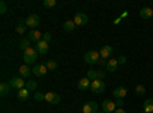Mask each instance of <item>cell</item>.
<instances>
[{"label": "cell", "instance_id": "cell-31", "mask_svg": "<svg viewBox=\"0 0 153 113\" xmlns=\"http://www.w3.org/2000/svg\"><path fill=\"white\" fill-rule=\"evenodd\" d=\"M6 2H3V0H2V2H0V14H5V12H6Z\"/></svg>", "mask_w": 153, "mask_h": 113}, {"label": "cell", "instance_id": "cell-5", "mask_svg": "<svg viewBox=\"0 0 153 113\" xmlns=\"http://www.w3.org/2000/svg\"><path fill=\"white\" fill-rule=\"evenodd\" d=\"M86 77L91 80V81H95V80H104L106 72H104V70H94V69H91V70L87 72Z\"/></svg>", "mask_w": 153, "mask_h": 113}, {"label": "cell", "instance_id": "cell-9", "mask_svg": "<svg viewBox=\"0 0 153 113\" xmlns=\"http://www.w3.org/2000/svg\"><path fill=\"white\" fill-rule=\"evenodd\" d=\"M89 17L84 14V12H76L75 17H74V23H75V26H84V24L87 23Z\"/></svg>", "mask_w": 153, "mask_h": 113}, {"label": "cell", "instance_id": "cell-17", "mask_svg": "<svg viewBox=\"0 0 153 113\" xmlns=\"http://www.w3.org/2000/svg\"><path fill=\"white\" fill-rule=\"evenodd\" d=\"M19 73H20L22 78H28L29 75L32 73V69H31L28 64H22V66L19 67Z\"/></svg>", "mask_w": 153, "mask_h": 113}, {"label": "cell", "instance_id": "cell-23", "mask_svg": "<svg viewBox=\"0 0 153 113\" xmlns=\"http://www.w3.org/2000/svg\"><path fill=\"white\" fill-rule=\"evenodd\" d=\"M9 89H11V86H9V83H2V84H0V95H2V96L8 95Z\"/></svg>", "mask_w": 153, "mask_h": 113}, {"label": "cell", "instance_id": "cell-8", "mask_svg": "<svg viewBox=\"0 0 153 113\" xmlns=\"http://www.w3.org/2000/svg\"><path fill=\"white\" fill-rule=\"evenodd\" d=\"M9 86L17 89V90H20V89H25V87H26V83H25V80L22 77H14L9 81Z\"/></svg>", "mask_w": 153, "mask_h": 113}, {"label": "cell", "instance_id": "cell-19", "mask_svg": "<svg viewBox=\"0 0 153 113\" xmlns=\"http://www.w3.org/2000/svg\"><path fill=\"white\" fill-rule=\"evenodd\" d=\"M118 60H109L107 61V64H106V69H107V72H115L118 69Z\"/></svg>", "mask_w": 153, "mask_h": 113}, {"label": "cell", "instance_id": "cell-33", "mask_svg": "<svg viewBox=\"0 0 153 113\" xmlns=\"http://www.w3.org/2000/svg\"><path fill=\"white\" fill-rule=\"evenodd\" d=\"M115 104H117L118 109H123V106H124V99H117V101H115Z\"/></svg>", "mask_w": 153, "mask_h": 113}, {"label": "cell", "instance_id": "cell-32", "mask_svg": "<svg viewBox=\"0 0 153 113\" xmlns=\"http://www.w3.org/2000/svg\"><path fill=\"white\" fill-rule=\"evenodd\" d=\"M51 38H52V35H51L49 32H46V34H43V40H45L46 43H49V41H51Z\"/></svg>", "mask_w": 153, "mask_h": 113}, {"label": "cell", "instance_id": "cell-28", "mask_svg": "<svg viewBox=\"0 0 153 113\" xmlns=\"http://www.w3.org/2000/svg\"><path fill=\"white\" fill-rule=\"evenodd\" d=\"M26 89H28L29 92H34V90L37 89V83L32 81V80H31V81H26Z\"/></svg>", "mask_w": 153, "mask_h": 113}, {"label": "cell", "instance_id": "cell-6", "mask_svg": "<svg viewBox=\"0 0 153 113\" xmlns=\"http://www.w3.org/2000/svg\"><path fill=\"white\" fill-rule=\"evenodd\" d=\"M101 109H103V112L106 113H115V110H117V104H115V101H112V99H104L103 104H101Z\"/></svg>", "mask_w": 153, "mask_h": 113}, {"label": "cell", "instance_id": "cell-34", "mask_svg": "<svg viewBox=\"0 0 153 113\" xmlns=\"http://www.w3.org/2000/svg\"><path fill=\"white\" fill-rule=\"evenodd\" d=\"M118 63H120V64H126V57H124V55H123V57H120Z\"/></svg>", "mask_w": 153, "mask_h": 113}, {"label": "cell", "instance_id": "cell-7", "mask_svg": "<svg viewBox=\"0 0 153 113\" xmlns=\"http://www.w3.org/2000/svg\"><path fill=\"white\" fill-rule=\"evenodd\" d=\"M32 73L35 75V77H45V75L48 73V67H46V64H42V63H37V64H34Z\"/></svg>", "mask_w": 153, "mask_h": 113}, {"label": "cell", "instance_id": "cell-36", "mask_svg": "<svg viewBox=\"0 0 153 113\" xmlns=\"http://www.w3.org/2000/svg\"><path fill=\"white\" fill-rule=\"evenodd\" d=\"M98 113H106V112H98Z\"/></svg>", "mask_w": 153, "mask_h": 113}, {"label": "cell", "instance_id": "cell-30", "mask_svg": "<svg viewBox=\"0 0 153 113\" xmlns=\"http://www.w3.org/2000/svg\"><path fill=\"white\" fill-rule=\"evenodd\" d=\"M34 99H35V101H45V93L35 92V93H34Z\"/></svg>", "mask_w": 153, "mask_h": 113}, {"label": "cell", "instance_id": "cell-13", "mask_svg": "<svg viewBox=\"0 0 153 113\" xmlns=\"http://www.w3.org/2000/svg\"><path fill=\"white\" fill-rule=\"evenodd\" d=\"M126 95H127V87L124 86H118L117 89H113V96L117 99H123L126 98Z\"/></svg>", "mask_w": 153, "mask_h": 113}, {"label": "cell", "instance_id": "cell-29", "mask_svg": "<svg viewBox=\"0 0 153 113\" xmlns=\"http://www.w3.org/2000/svg\"><path fill=\"white\" fill-rule=\"evenodd\" d=\"M57 5V0H43V6L45 8H54Z\"/></svg>", "mask_w": 153, "mask_h": 113}, {"label": "cell", "instance_id": "cell-35", "mask_svg": "<svg viewBox=\"0 0 153 113\" xmlns=\"http://www.w3.org/2000/svg\"><path fill=\"white\" fill-rule=\"evenodd\" d=\"M115 113H126V110L124 109H117V110H115Z\"/></svg>", "mask_w": 153, "mask_h": 113}, {"label": "cell", "instance_id": "cell-21", "mask_svg": "<svg viewBox=\"0 0 153 113\" xmlns=\"http://www.w3.org/2000/svg\"><path fill=\"white\" fill-rule=\"evenodd\" d=\"M29 93H31V92L26 89V87H25V89H20V90H19V93H17V98L20 99V101H26V99L29 98Z\"/></svg>", "mask_w": 153, "mask_h": 113}, {"label": "cell", "instance_id": "cell-1", "mask_svg": "<svg viewBox=\"0 0 153 113\" xmlns=\"http://www.w3.org/2000/svg\"><path fill=\"white\" fill-rule=\"evenodd\" d=\"M37 57H38V52H37V49L34 47H29L26 49V51L23 52V61H25V64H32L34 61H37Z\"/></svg>", "mask_w": 153, "mask_h": 113}, {"label": "cell", "instance_id": "cell-37", "mask_svg": "<svg viewBox=\"0 0 153 113\" xmlns=\"http://www.w3.org/2000/svg\"><path fill=\"white\" fill-rule=\"evenodd\" d=\"M152 9H153V8H152Z\"/></svg>", "mask_w": 153, "mask_h": 113}, {"label": "cell", "instance_id": "cell-18", "mask_svg": "<svg viewBox=\"0 0 153 113\" xmlns=\"http://www.w3.org/2000/svg\"><path fill=\"white\" fill-rule=\"evenodd\" d=\"M91 84H92V81L89 80L87 77H84V78H81L78 81V84H76V86H78L80 90H87V89H91Z\"/></svg>", "mask_w": 153, "mask_h": 113}, {"label": "cell", "instance_id": "cell-10", "mask_svg": "<svg viewBox=\"0 0 153 113\" xmlns=\"http://www.w3.org/2000/svg\"><path fill=\"white\" fill-rule=\"evenodd\" d=\"M45 101L49 103V104H60L61 98L54 92H48V93H45Z\"/></svg>", "mask_w": 153, "mask_h": 113}, {"label": "cell", "instance_id": "cell-4", "mask_svg": "<svg viewBox=\"0 0 153 113\" xmlns=\"http://www.w3.org/2000/svg\"><path fill=\"white\" fill-rule=\"evenodd\" d=\"M91 90L94 93H103L106 90V81L104 80H95V81H92Z\"/></svg>", "mask_w": 153, "mask_h": 113}, {"label": "cell", "instance_id": "cell-3", "mask_svg": "<svg viewBox=\"0 0 153 113\" xmlns=\"http://www.w3.org/2000/svg\"><path fill=\"white\" fill-rule=\"evenodd\" d=\"M25 24H26L28 28L37 29L38 26H40V17H38L37 14H31V16H28L26 18H25Z\"/></svg>", "mask_w": 153, "mask_h": 113}, {"label": "cell", "instance_id": "cell-12", "mask_svg": "<svg viewBox=\"0 0 153 113\" xmlns=\"http://www.w3.org/2000/svg\"><path fill=\"white\" fill-rule=\"evenodd\" d=\"M35 49H37V52L40 54V55H46L48 51H49V46L45 40H40L38 43H35Z\"/></svg>", "mask_w": 153, "mask_h": 113}, {"label": "cell", "instance_id": "cell-22", "mask_svg": "<svg viewBox=\"0 0 153 113\" xmlns=\"http://www.w3.org/2000/svg\"><path fill=\"white\" fill-rule=\"evenodd\" d=\"M75 28H76V26H75L74 20H66L65 23H63V29H65L66 32H72Z\"/></svg>", "mask_w": 153, "mask_h": 113}, {"label": "cell", "instance_id": "cell-25", "mask_svg": "<svg viewBox=\"0 0 153 113\" xmlns=\"http://www.w3.org/2000/svg\"><path fill=\"white\" fill-rule=\"evenodd\" d=\"M29 47H31V40L29 38H23L20 41V49H23V52L26 51V49H29Z\"/></svg>", "mask_w": 153, "mask_h": 113}, {"label": "cell", "instance_id": "cell-24", "mask_svg": "<svg viewBox=\"0 0 153 113\" xmlns=\"http://www.w3.org/2000/svg\"><path fill=\"white\" fill-rule=\"evenodd\" d=\"M46 67H48V70H55L58 67V63L55 60H49V61H46Z\"/></svg>", "mask_w": 153, "mask_h": 113}, {"label": "cell", "instance_id": "cell-26", "mask_svg": "<svg viewBox=\"0 0 153 113\" xmlns=\"http://www.w3.org/2000/svg\"><path fill=\"white\" fill-rule=\"evenodd\" d=\"M135 92H136V95L143 96V95L146 93V87H144L143 84H138V86H135Z\"/></svg>", "mask_w": 153, "mask_h": 113}, {"label": "cell", "instance_id": "cell-14", "mask_svg": "<svg viewBox=\"0 0 153 113\" xmlns=\"http://www.w3.org/2000/svg\"><path fill=\"white\" fill-rule=\"evenodd\" d=\"M28 38L31 40V41H35V43H38L40 40H43V34L38 31V29H32L29 34H28Z\"/></svg>", "mask_w": 153, "mask_h": 113}, {"label": "cell", "instance_id": "cell-11", "mask_svg": "<svg viewBox=\"0 0 153 113\" xmlns=\"http://www.w3.org/2000/svg\"><path fill=\"white\" fill-rule=\"evenodd\" d=\"M83 113H98V104L95 101H89L83 106Z\"/></svg>", "mask_w": 153, "mask_h": 113}, {"label": "cell", "instance_id": "cell-15", "mask_svg": "<svg viewBox=\"0 0 153 113\" xmlns=\"http://www.w3.org/2000/svg\"><path fill=\"white\" fill-rule=\"evenodd\" d=\"M98 52H100V57H101V58L107 60V58H110V55L113 54V49H112V46H103Z\"/></svg>", "mask_w": 153, "mask_h": 113}, {"label": "cell", "instance_id": "cell-2", "mask_svg": "<svg viewBox=\"0 0 153 113\" xmlns=\"http://www.w3.org/2000/svg\"><path fill=\"white\" fill-rule=\"evenodd\" d=\"M100 52H97V51H87L86 54H84V61L87 63V64H98V61H100Z\"/></svg>", "mask_w": 153, "mask_h": 113}, {"label": "cell", "instance_id": "cell-27", "mask_svg": "<svg viewBox=\"0 0 153 113\" xmlns=\"http://www.w3.org/2000/svg\"><path fill=\"white\" fill-rule=\"evenodd\" d=\"M16 31H17L19 34H25V32H26V24H25V21H20V24H17Z\"/></svg>", "mask_w": 153, "mask_h": 113}, {"label": "cell", "instance_id": "cell-20", "mask_svg": "<svg viewBox=\"0 0 153 113\" xmlns=\"http://www.w3.org/2000/svg\"><path fill=\"white\" fill-rule=\"evenodd\" d=\"M144 113H153V98H147L144 101Z\"/></svg>", "mask_w": 153, "mask_h": 113}, {"label": "cell", "instance_id": "cell-16", "mask_svg": "<svg viewBox=\"0 0 153 113\" xmlns=\"http://www.w3.org/2000/svg\"><path fill=\"white\" fill-rule=\"evenodd\" d=\"M139 17L144 18V20L152 18V17H153V9H152V8H149V6H144L141 11H139Z\"/></svg>", "mask_w": 153, "mask_h": 113}]
</instances>
